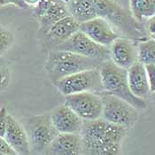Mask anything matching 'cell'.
I'll return each instance as SVG.
<instances>
[{
    "label": "cell",
    "mask_w": 155,
    "mask_h": 155,
    "mask_svg": "<svg viewBox=\"0 0 155 155\" xmlns=\"http://www.w3.org/2000/svg\"><path fill=\"white\" fill-rule=\"evenodd\" d=\"M127 128L104 118L84 120L81 131L83 153L89 155H117L121 153Z\"/></svg>",
    "instance_id": "obj_1"
},
{
    "label": "cell",
    "mask_w": 155,
    "mask_h": 155,
    "mask_svg": "<svg viewBox=\"0 0 155 155\" xmlns=\"http://www.w3.org/2000/svg\"><path fill=\"white\" fill-rule=\"evenodd\" d=\"M97 17L107 21L128 38L136 41L147 39L145 25L137 21L131 12L125 10L114 0H94Z\"/></svg>",
    "instance_id": "obj_2"
},
{
    "label": "cell",
    "mask_w": 155,
    "mask_h": 155,
    "mask_svg": "<svg viewBox=\"0 0 155 155\" xmlns=\"http://www.w3.org/2000/svg\"><path fill=\"white\" fill-rule=\"evenodd\" d=\"M104 61L68 51L51 50L45 62V70L53 83L78 72L99 69Z\"/></svg>",
    "instance_id": "obj_3"
},
{
    "label": "cell",
    "mask_w": 155,
    "mask_h": 155,
    "mask_svg": "<svg viewBox=\"0 0 155 155\" xmlns=\"http://www.w3.org/2000/svg\"><path fill=\"white\" fill-rule=\"evenodd\" d=\"M99 72L105 93L120 97L138 110L147 107L145 99L140 98L131 92L128 81V69L122 68L108 60L102 63Z\"/></svg>",
    "instance_id": "obj_4"
},
{
    "label": "cell",
    "mask_w": 155,
    "mask_h": 155,
    "mask_svg": "<svg viewBox=\"0 0 155 155\" xmlns=\"http://www.w3.org/2000/svg\"><path fill=\"white\" fill-rule=\"evenodd\" d=\"M63 96L81 92H95L99 95L105 93L101 82L99 69H89L63 77L54 83Z\"/></svg>",
    "instance_id": "obj_5"
},
{
    "label": "cell",
    "mask_w": 155,
    "mask_h": 155,
    "mask_svg": "<svg viewBox=\"0 0 155 155\" xmlns=\"http://www.w3.org/2000/svg\"><path fill=\"white\" fill-rule=\"evenodd\" d=\"M103 111L102 118L112 123L130 129L139 119L138 109L126 100L116 96L101 94Z\"/></svg>",
    "instance_id": "obj_6"
},
{
    "label": "cell",
    "mask_w": 155,
    "mask_h": 155,
    "mask_svg": "<svg viewBox=\"0 0 155 155\" xmlns=\"http://www.w3.org/2000/svg\"><path fill=\"white\" fill-rule=\"evenodd\" d=\"M28 137L30 149L34 153L46 152L47 148L59 132L54 128L50 114H41L30 117L24 123Z\"/></svg>",
    "instance_id": "obj_7"
},
{
    "label": "cell",
    "mask_w": 155,
    "mask_h": 155,
    "mask_svg": "<svg viewBox=\"0 0 155 155\" xmlns=\"http://www.w3.org/2000/svg\"><path fill=\"white\" fill-rule=\"evenodd\" d=\"M54 50L68 51L101 61L111 60L110 48L96 43L81 30L74 33Z\"/></svg>",
    "instance_id": "obj_8"
},
{
    "label": "cell",
    "mask_w": 155,
    "mask_h": 155,
    "mask_svg": "<svg viewBox=\"0 0 155 155\" xmlns=\"http://www.w3.org/2000/svg\"><path fill=\"white\" fill-rule=\"evenodd\" d=\"M65 104L84 120H92L102 117L101 95L95 92L87 91L65 96Z\"/></svg>",
    "instance_id": "obj_9"
},
{
    "label": "cell",
    "mask_w": 155,
    "mask_h": 155,
    "mask_svg": "<svg viewBox=\"0 0 155 155\" xmlns=\"http://www.w3.org/2000/svg\"><path fill=\"white\" fill-rule=\"evenodd\" d=\"M80 30L96 43L107 47H110L119 37V35L113 29L111 24L101 17H96L81 23Z\"/></svg>",
    "instance_id": "obj_10"
},
{
    "label": "cell",
    "mask_w": 155,
    "mask_h": 155,
    "mask_svg": "<svg viewBox=\"0 0 155 155\" xmlns=\"http://www.w3.org/2000/svg\"><path fill=\"white\" fill-rule=\"evenodd\" d=\"M59 133H81L84 120L66 104L55 108L50 114Z\"/></svg>",
    "instance_id": "obj_11"
},
{
    "label": "cell",
    "mask_w": 155,
    "mask_h": 155,
    "mask_svg": "<svg viewBox=\"0 0 155 155\" xmlns=\"http://www.w3.org/2000/svg\"><path fill=\"white\" fill-rule=\"evenodd\" d=\"M45 153L53 155L84 154L81 133H59Z\"/></svg>",
    "instance_id": "obj_12"
},
{
    "label": "cell",
    "mask_w": 155,
    "mask_h": 155,
    "mask_svg": "<svg viewBox=\"0 0 155 155\" xmlns=\"http://www.w3.org/2000/svg\"><path fill=\"white\" fill-rule=\"evenodd\" d=\"M111 60L122 68L129 69L138 61L137 47L130 38L118 37L110 46Z\"/></svg>",
    "instance_id": "obj_13"
},
{
    "label": "cell",
    "mask_w": 155,
    "mask_h": 155,
    "mask_svg": "<svg viewBox=\"0 0 155 155\" xmlns=\"http://www.w3.org/2000/svg\"><path fill=\"white\" fill-rule=\"evenodd\" d=\"M80 26L81 23L71 15L62 18L59 21L53 24L47 33L45 34L47 43L52 50H54L60 44L70 38L74 33L79 31Z\"/></svg>",
    "instance_id": "obj_14"
},
{
    "label": "cell",
    "mask_w": 155,
    "mask_h": 155,
    "mask_svg": "<svg viewBox=\"0 0 155 155\" xmlns=\"http://www.w3.org/2000/svg\"><path fill=\"white\" fill-rule=\"evenodd\" d=\"M17 154H28L31 151L28 134L23 126L11 114L7 117V126L5 137Z\"/></svg>",
    "instance_id": "obj_15"
},
{
    "label": "cell",
    "mask_w": 155,
    "mask_h": 155,
    "mask_svg": "<svg viewBox=\"0 0 155 155\" xmlns=\"http://www.w3.org/2000/svg\"><path fill=\"white\" fill-rule=\"evenodd\" d=\"M128 81L134 95L143 99L150 96V85L144 64L137 61L132 65L128 69Z\"/></svg>",
    "instance_id": "obj_16"
},
{
    "label": "cell",
    "mask_w": 155,
    "mask_h": 155,
    "mask_svg": "<svg viewBox=\"0 0 155 155\" xmlns=\"http://www.w3.org/2000/svg\"><path fill=\"white\" fill-rule=\"evenodd\" d=\"M66 5L69 14L80 23L97 17L94 0H68Z\"/></svg>",
    "instance_id": "obj_17"
},
{
    "label": "cell",
    "mask_w": 155,
    "mask_h": 155,
    "mask_svg": "<svg viewBox=\"0 0 155 155\" xmlns=\"http://www.w3.org/2000/svg\"><path fill=\"white\" fill-rule=\"evenodd\" d=\"M68 15L70 14L66 2L64 0H54L45 14L38 19L40 22V29L44 34H46L53 24Z\"/></svg>",
    "instance_id": "obj_18"
},
{
    "label": "cell",
    "mask_w": 155,
    "mask_h": 155,
    "mask_svg": "<svg viewBox=\"0 0 155 155\" xmlns=\"http://www.w3.org/2000/svg\"><path fill=\"white\" fill-rule=\"evenodd\" d=\"M132 16L143 23L155 15V0H130Z\"/></svg>",
    "instance_id": "obj_19"
},
{
    "label": "cell",
    "mask_w": 155,
    "mask_h": 155,
    "mask_svg": "<svg viewBox=\"0 0 155 155\" xmlns=\"http://www.w3.org/2000/svg\"><path fill=\"white\" fill-rule=\"evenodd\" d=\"M138 61L146 64H155V40L153 38L140 41L137 45Z\"/></svg>",
    "instance_id": "obj_20"
},
{
    "label": "cell",
    "mask_w": 155,
    "mask_h": 155,
    "mask_svg": "<svg viewBox=\"0 0 155 155\" xmlns=\"http://www.w3.org/2000/svg\"><path fill=\"white\" fill-rule=\"evenodd\" d=\"M14 36L5 27L0 25V57L13 45Z\"/></svg>",
    "instance_id": "obj_21"
},
{
    "label": "cell",
    "mask_w": 155,
    "mask_h": 155,
    "mask_svg": "<svg viewBox=\"0 0 155 155\" xmlns=\"http://www.w3.org/2000/svg\"><path fill=\"white\" fill-rule=\"evenodd\" d=\"M11 72L7 62L0 57V92L5 91L9 85Z\"/></svg>",
    "instance_id": "obj_22"
},
{
    "label": "cell",
    "mask_w": 155,
    "mask_h": 155,
    "mask_svg": "<svg viewBox=\"0 0 155 155\" xmlns=\"http://www.w3.org/2000/svg\"><path fill=\"white\" fill-rule=\"evenodd\" d=\"M144 66L149 81L150 91L151 93H153L155 91V64H146Z\"/></svg>",
    "instance_id": "obj_23"
},
{
    "label": "cell",
    "mask_w": 155,
    "mask_h": 155,
    "mask_svg": "<svg viewBox=\"0 0 155 155\" xmlns=\"http://www.w3.org/2000/svg\"><path fill=\"white\" fill-rule=\"evenodd\" d=\"M7 110L5 107L0 108V137H5L7 126Z\"/></svg>",
    "instance_id": "obj_24"
},
{
    "label": "cell",
    "mask_w": 155,
    "mask_h": 155,
    "mask_svg": "<svg viewBox=\"0 0 155 155\" xmlns=\"http://www.w3.org/2000/svg\"><path fill=\"white\" fill-rule=\"evenodd\" d=\"M16 152L4 137H0V155H16Z\"/></svg>",
    "instance_id": "obj_25"
},
{
    "label": "cell",
    "mask_w": 155,
    "mask_h": 155,
    "mask_svg": "<svg viewBox=\"0 0 155 155\" xmlns=\"http://www.w3.org/2000/svg\"><path fill=\"white\" fill-rule=\"evenodd\" d=\"M145 29L147 31L148 36H153L155 34V15L148 19L145 22Z\"/></svg>",
    "instance_id": "obj_26"
},
{
    "label": "cell",
    "mask_w": 155,
    "mask_h": 155,
    "mask_svg": "<svg viewBox=\"0 0 155 155\" xmlns=\"http://www.w3.org/2000/svg\"><path fill=\"white\" fill-rule=\"evenodd\" d=\"M28 6H35L41 0H23Z\"/></svg>",
    "instance_id": "obj_27"
},
{
    "label": "cell",
    "mask_w": 155,
    "mask_h": 155,
    "mask_svg": "<svg viewBox=\"0 0 155 155\" xmlns=\"http://www.w3.org/2000/svg\"><path fill=\"white\" fill-rule=\"evenodd\" d=\"M150 37H151V38H153V39H154V40H155V34H153V36H151Z\"/></svg>",
    "instance_id": "obj_28"
},
{
    "label": "cell",
    "mask_w": 155,
    "mask_h": 155,
    "mask_svg": "<svg viewBox=\"0 0 155 155\" xmlns=\"http://www.w3.org/2000/svg\"><path fill=\"white\" fill-rule=\"evenodd\" d=\"M64 1H65V2H67V1H68V0H64Z\"/></svg>",
    "instance_id": "obj_29"
}]
</instances>
